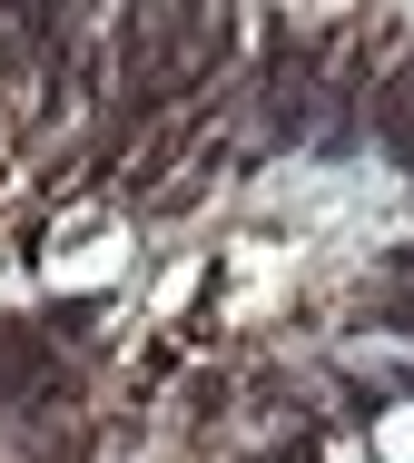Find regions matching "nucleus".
I'll return each instance as SVG.
<instances>
[{
  "mask_svg": "<svg viewBox=\"0 0 414 463\" xmlns=\"http://www.w3.org/2000/svg\"><path fill=\"white\" fill-rule=\"evenodd\" d=\"M385 454H414V414H395V424H385Z\"/></svg>",
  "mask_w": 414,
  "mask_h": 463,
  "instance_id": "f257e3e1",
  "label": "nucleus"
}]
</instances>
